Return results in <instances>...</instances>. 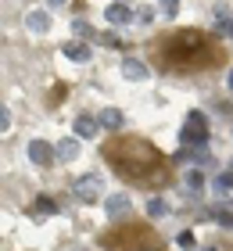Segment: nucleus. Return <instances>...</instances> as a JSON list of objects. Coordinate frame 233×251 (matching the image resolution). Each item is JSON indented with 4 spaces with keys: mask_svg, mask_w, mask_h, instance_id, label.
I'll return each mask as SVG.
<instances>
[{
    "mask_svg": "<svg viewBox=\"0 0 233 251\" xmlns=\"http://www.w3.org/2000/svg\"><path fill=\"white\" fill-rule=\"evenodd\" d=\"M155 54L172 72H201V68H215L223 61V47L215 43V36L201 29H180L161 36L155 43Z\"/></svg>",
    "mask_w": 233,
    "mask_h": 251,
    "instance_id": "1",
    "label": "nucleus"
},
{
    "mask_svg": "<svg viewBox=\"0 0 233 251\" xmlns=\"http://www.w3.org/2000/svg\"><path fill=\"white\" fill-rule=\"evenodd\" d=\"M104 162H108L115 173H122L133 183H165V158L158 154L155 144H147L144 136H115V140L104 144Z\"/></svg>",
    "mask_w": 233,
    "mask_h": 251,
    "instance_id": "2",
    "label": "nucleus"
},
{
    "mask_svg": "<svg viewBox=\"0 0 233 251\" xmlns=\"http://www.w3.org/2000/svg\"><path fill=\"white\" fill-rule=\"evenodd\" d=\"M104 248L108 251H161V244L144 230V226H126V230L108 233L104 237Z\"/></svg>",
    "mask_w": 233,
    "mask_h": 251,
    "instance_id": "3",
    "label": "nucleus"
},
{
    "mask_svg": "<svg viewBox=\"0 0 233 251\" xmlns=\"http://www.w3.org/2000/svg\"><path fill=\"white\" fill-rule=\"evenodd\" d=\"M180 144L183 147H208V115L205 111H190L180 126Z\"/></svg>",
    "mask_w": 233,
    "mask_h": 251,
    "instance_id": "4",
    "label": "nucleus"
},
{
    "mask_svg": "<svg viewBox=\"0 0 233 251\" xmlns=\"http://www.w3.org/2000/svg\"><path fill=\"white\" fill-rule=\"evenodd\" d=\"M72 190H76V198H79V201L93 204V201L101 198V179H97V176H79L76 183H72Z\"/></svg>",
    "mask_w": 233,
    "mask_h": 251,
    "instance_id": "5",
    "label": "nucleus"
},
{
    "mask_svg": "<svg viewBox=\"0 0 233 251\" xmlns=\"http://www.w3.org/2000/svg\"><path fill=\"white\" fill-rule=\"evenodd\" d=\"M104 18H108L111 25H129V22H133L129 0H115V4H108V7H104Z\"/></svg>",
    "mask_w": 233,
    "mask_h": 251,
    "instance_id": "6",
    "label": "nucleus"
},
{
    "mask_svg": "<svg viewBox=\"0 0 233 251\" xmlns=\"http://www.w3.org/2000/svg\"><path fill=\"white\" fill-rule=\"evenodd\" d=\"M26 154H29V162H32V165H40V169H43V165H51L54 158H57V151H54V147L47 144V140H32Z\"/></svg>",
    "mask_w": 233,
    "mask_h": 251,
    "instance_id": "7",
    "label": "nucleus"
},
{
    "mask_svg": "<svg viewBox=\"0 0 233 251\" xmlns=\"http://www.w3.org/2000/svg\"><path fill=\"white\" fill-rule=\"evenodd\" d=\"M61 58L76 61V65H86L93 58V50H90V43H83V40H68L65 47H61Z\"/></svg>",
    "mask_w": 233,
    "mask_h": 251,
    "instance_id": "8",
    "label": "nucleus"
},
{
    "mask_svg": "<svg viewBox=\"0 0 233 251\" xmlns=\"http://www.w3.org/2000/svg\"><path fill=\"white\" fill-rule=\"evenodd\" d=\"M101 129H104L101 119H93V115H79L76 119V136H79V140H97Z\"/></svg>",
    "mask_w": 233,
    "mask_h": 251,
    "instance_id": "9",
    "label": "nucleus"
},
{
    "mask_svg": "<svg viewBox=\"0 0 233 251\" xmlns=\"http://www.w3.org/2000/svg\"><path fill=\"white\" fill-rule=\"evenodd\" d=\"M26 29L36 32V36H47V32H51V11H29L26 15Z\"/></svg>",
    "mask_w": 233,
    "mask_h": 251,
    "instance_id": "10",
    "label": "nucleus"
},
{
    "mask_svg": "<svg viewBox=\"0 0 233 251\" xmlns=\"http://www.w3.org/2000/svg\"><path fill=\"white\" fill-rule=\"evenodd\" d=\"M104 208H108V215H111V219H126V215L133 212V201L126 198V194H111Z\"/></svg>",
    "mask_w": 233,
    "mask_h": 251,
    "instance_id": "11",
    "label": "nucleus"
},
{
    "mask_svg": "<svg viewBox=\"0 0 233 251\" xmlns=\"http://www.w3.org/2000/svg\"><path fill=\"white\" fill-rule=\"evenodd\" d=\"M122 79H129V83H144V79H147V65L136 61V58H122Z\"/></svg>",
    "mask_w": 233,
    "mask_h": 251,
    "instance_id": "12",
    "label": "nucleus"
},
{
    "mask_svg": "<svg viewBox=\"0 0 233 251\" xmlns=\"http://www.w3.org/2000/svg\"><path fill=\"white\" fill-rule=\"evenodd\" d=\"M54 151H57V162H76L79 158V136H65Z\"/></svg>",
    "mask_w": 233,
    "mask_h": 251,
    "instance_id": "13",
    "label": "nucleus"
},
{
    "mask_svg": "<svg viewBox=\"0 0 233 251\" xmlns=\"http://www.w3.org/2000/svg\"><path fill=\"white\" fill-rule=\"evenodd\" d=\"M97 119H101V126H104L108 133H119V129H122V122H126V115H122L119 108H104Z\"/></svg>",
    "mask_w": 233,
    "mask_h": 251,
    "instance_id": "14",
    "label": "nucleus"
},
{
    "mask_svg": "<svg viewBox=\"0 0 233 251\" xmlns=\"http://www.w3.org/2000/svg\"><path fill=\"white\" fill-rule=\"evenodd\" d=\"M183 187L190 190L194 198H201V194H205V173H201V169H190V173L183 176Z\"/></svg>",
    "mask_w": 233,
    "mask_h": 251,
    "instance_id": "15",
    "label": "nucleus"
},
{
    "mask_svg": "<svg viewBox=\"0 0 233 251\" xmlns=\"http://www.w3.org/2000/svg\"><path fill=\"white\" fill-rule=\"evenodd\" d=\"M54 212H57L54 198H36V201H32V208H29L32 219H47V215H54Z\"/></svg>",
    "mask_w": 233,
    "mask_h": 251,
    "instance_id": "16",
    "label": "nucleus"
},
{
    "mask_svg": "<svg viewBox=\"0 0 233 251\" xmlns=\"http://www.w3.org/2000/svg\"><path fill=\"white\" fill-rule=\"evenodd\" d=\"M165 215H169V204H165V198L155 194V198L147 201V219H165Z\"/></svg>",
    "mask_w": 233,
    "mask_h": 251,
    "instance_id": "17",
    "label": "nucleus"
},
{
    "mask_svg": "<svg viewBox=\"0 0 233 251\" xmlns=\"http://www.w3.org/2000/svg\"><path fill=\"white\" fill-rule=\"evenodd\" d=\"M215 190H223V194L233 190V169H226V173H219V176H215Z\"/></svg>",
    "mask_w": 233,
    "mask_h": 251,
    "instance_id": "18",
    "label": "nucleus"
},
{
    "mask_svg": "<svg viewBox=\"0 0 233 251\" xmlns=\"http://www.w3.org/2000/svg\"><path fill=\"white\" fill-rule=\"evenodd\" d=\"M72 29H76V36H79V40H90V36H93V40H97V32H93V29L86 25V22H83V18H76V22H72Z\"/></svg>",
    "mask_w": 233,
    "mask_h": 251,
    "instance_id": "19",
    "label": "nucleus"
},
{
    "mask_svg": "<svg viewBox=\"0 0 233 251\" xmlns=\"http://www.w3.org/2000/svg\"><path fill=\"white\" fill-rule=\"evenodd\" d=\"M161 15H165V18H176V15H180V0H161Z\"/></svg>",
    "mask_w": 233,
    "mask_h": 251,
    "instance_id": "20",
    "label": "nucleus"
},
{
    "mask_svg": "<svg viewBox=\"0 0 233 251\" xmlns=\"http://www.w3.org/2000/svg\"><path fill=\"white\" fill-rule=\"evenodd\" d=\"M176 244H180V248H194V233H190V230L176 233Z\"/></svg>",
    "mask_w": 233,
    "mask_h": 251,
    "instance_id": "21",
    "label": "nucleus"
},
{
    "mask_svg": "<svg viewBox=\"0 0 233 251\" xmlns=\"http://www.w3.org/2000/svg\"><path fill=\"white\" fill-rule=\"evenodd\" d=\"M0 129H4V133L11 129V111H7V104L0 108Z\"/></svg>",
    "mask_w": 233,
    "mask_h": 251,
    "instance_id": "22",
    "label": "nucleus"
},
{
    "mask_svg": "<svg viewBox=\"0 0 233 251\" xmlns=\"http://www.w3.org/2000/svg\"><path fill=\"white\" fill-rule=\"evenodd\" d=\"M104 47H119V36H115V32H104V36H97Z\"/></svg>",
    "mask_w": 233,
    "mask_h": 251,
    "instance_id": "23",
    "label": "nucleus"
},
{
    "mask_svg": "<svg viewBox=\"0 0 233 251\" xmlns=\"http://www.w3.org/2000/svg\"><path fill=\"white\" fill-rule=\"evenodd\" d=\"M136 18H140V22H155V7H140Z\"/></svg>",
    "mask_w": 233,
    "mask_h": 251,
    "instance_id": "24",
    "label": "nucleus"
},
{
    "mask_svg": "<svg viewBox=\"0 0 233 251\" xmlns=\"http://www.w3.org/2000/svg\"><path fill=\"white\" fill-rule=\"evenodd\" d=\"M65 4H68V0H47V7H51V11H61Z\"/></svg>",
    "mask_w": 233,
    "mask_h": 251,
    "instance_id": "25",
    "label": "nucleus"
},
{
    "mask_svg": "<svg viewBox=\"0 0 233 251\" xmlns=\"http://www.w3.org/2000/svg\"><path fill=\"white\" fill-rule=\"evenodd\" d=\"M223 32H226V36H233V18H226V22H223Z\"/></svg>",
    "mask_w": 233,
    "mask_h": 251,
    "instance_id": "26",
    "label": "nucleus"
},
{
    "mask_svg": "<svg viewBox=\"0 0 233 251\" xmlns=\"http://www.w3.org/2000/svg\"><path fill=\"white\" fill-rule=\"evenodd\" d=\"M230 86H233V68H230Z\"/></svg>",
    "mask_w": 233,
    "mask_h": 251,
    "instance_id": "27",
    "label": "nucleus"
},
{
    "mask_svg": "<svg viewBox=\"0 0 233 251\" xmlns=\"http://www.w3.org/2000/svg\"><path fill=\"white\" fill-rule=\"evenodd\" d=\"M76 251H83V248H76Z\"/></svg>",
    "mask_w": 233,
    "mask_h": 251,
    "instance_id": "28",
    "label": "nucleus"
}]
</instances>
